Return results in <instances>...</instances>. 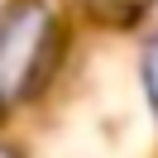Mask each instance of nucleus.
<instances>
[{"mask_svg": "<svg viewBox=\"0 0 158 158\" xmlns=\"http://www.w3.org/2000/svg\"><path fill=\"white\" fill-rule=\"evenodd\" d=\"M0 158H24V153H19L15 144H5V139H0Z\"/></svg>", "mask_w": 158, "mask_h": 158, "instance_id": "obj_4", "label": "nucleus"}, {"mask_svg": "<svg viewBox=\"0 0 158 158\" xmlns=\"http://www.w3.org/2000/svg\"><path fill=\"white\" fill-rule=\"evenodd\" d=\"M67 58V19L58 0L0 5V115L34 106Z\"/></svg>", "mask_w": 158, "mask_h": 158, "instance_id": "obj_1", "label": "nucleus"}, {"mask_svg": "<svg viewBox=\"0 0 158 158\" xmlns=\"http://www.w3.org/2000/svg\"><path fill=\"white\" fill-rule=\"evenodd\" d=\"M139 86H144V101H148V115L158 125V29L144 39L139 48Z\"/></svg>", "mask_w": 158, "mask_h": 158, "instance_id": "obj_3", "label": "nucleus"}, {"mask_svg": "<svg viewBox=\"0 0 158 158\" xmlns=\"http://www.w3.org/2000/svg\"><path fill=\"white\" fill-rule=\"evenodd\" d=\"M72 5L91 24H106V29H129L153 10V0H72Z\"/></svg>", "mask_w": 158, "mask_h": 158, "instance_id": "obj_2", "label": "nucleus"}]
</instances>
